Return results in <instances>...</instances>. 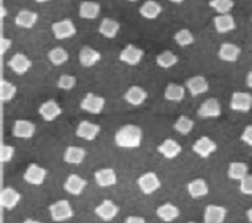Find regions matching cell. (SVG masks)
<instances>
[{"label":"cell","instance_id":"obj_43","mask_svg":"<svg viewBox=\"0 0 252 223\" xmlns=\"http://www.w3.org/2000/svg\"><path fill=\"white\" fill-rule=\"evenodd\" d=\"M239 191L243 195L252 196V175H247L244 179L239 182Z\"/></svg>","mask_w":252,"mask_h":223},{"label":"cell","instance_id":"obj_24","mask_svg":"<svg viewBox=\"0 0 252 223\" xmlns=\"http://www.w3.org/2000/svg\"><path fill=\"white\" fill-rule=\"evenodd\" d=\"M78 58H79V63H81L82 68L89 69L95 66L101 61L102 54L98 50H94L93 47H90V46H83L81 51H79Z\"/></svg>","mask_w":252,"mask_h":223},{"label":"cell","instance_id":"obj_8","mask_svg":"<svg viewBox=\"0 0 252 223\" xmlns=\"http://www.w3.org/2000/svg\"><path fill=\"white\" fill-rule=\"evenodd\" d=\"M192 150L196 155L200 156L201 159H208L209 156L214 155L215 152L218 150V144L211 137L201 136L194 141V144L192 146Z\"/></svg>","mask_w":252,"mask_h":223},{"label":"cell","instance_id":"obj_12","mask_svg":"<svg viewBox=\"0 0 252 223\" xmlns=\"http://www.w3.org/2000/svg\"><path fill=\"white\" fill-rule=\"evenodd\" d=\"M36 133V125L30 120H16L12 125V136L20 140L32 139Z\"/></svg>","mask_w":252,"mask_h":223},{"label":"cell","instance_id":"obj_4","mask_svg":"<svg viewBox=\"0 0 252 223\" xmlns=\"http://www.w3.org/2000/svg\"><path fill=\"white\" fill-rule=\"evenodd\" d=\"M137 186H138V188L144 195H152L160 189L161 180L156 172L148 171L137 179Z\"/></svg>","mask_w":252,"mask_h":223},{"label":"cell","instance_id":"obj_16","mask_svg":"<svg viewBox=\"0 0 252 223\" xmlns=\"http://www.w3.org/2000/svg\"><path fill=\"white\" fill-rule=\"evenodd\" d=\"M184 86L192 97H199L209 90L208 79L203 75H193V77L188 78L185 81Z\"/></svg>","mask_w":252,"mask_h":223},{"label":"cell","instance_id":"obj_1","mask_svg":"<svg viewBox=\"0 0 252 223\" xmlns=\"http://www.w3.org/2000/svg\"><path fill=\"white\" fill-rule=\"evenodd\" d=\"M142 129L134 124H126L121 126L114 135V143L118 148L122 149H136L140 148L142 143Z\"/></svg>","mask_w":252,"mask_h":223},{"label":"cell","instance_id":"obj_27","mask_svg":"<svg viewBox=\"0 0 252 223\" xmlns=\"http://www.w3.org/2000/svg\"><path fill=\"white\" fill-rule=\"evenodd\" d=\"M180 214H181V211H180L179 207H177L176 204L169 203V202H168V203L161 204V206H158L157 210H156V215L165 223L175 222L176 219L180 217Z\"/></svg>","mask_w":252,"mask_h":223},{"label":"cell","instance_id":"obj_41","mask_svg":"<svg viewBox=\"0 0 252 223\" xmlns=\"http://www.w3.org/2000/svg\"><path fill=\"white\" fill-rule=\"evenodd\" d=\"M57 86L63 92H70L77 86V78L71 74H62L57 81Z\"/></svg>","mask_w":252,"mask_h":223},{"label":"cell","instance_id":"obj_54","mask_svg":"<svg viewBox=\"0 0 252 223\" xmlns=\"http://www.w3.org/2000/svg\"><path fill=\"white\" fill-rule=\"evenodd\" d=\"M188 223H196V222H188Z\"/></svg>","mask_w":252,"mask_h":223},{"label":"cell","instance_id":"obj_23","mask_svg":"<svg viewBox=\"0 0 252 223\" xmlns=\"http://www.w3.org/2000/svg\"><path fill=\"white\" fill-rule=\"evenodd\" d=\"M240 54H242V49L238 44L231 43V42H224V43L220 44L218 51L219 58L228 63L236 62L240 57Z\"/></svg>","mask_w":252,"mask_h":223},{"label":"cell","instance_id":"obj_38","mask_svg":"<svg viewBox=\"0 0 252 223\" xmlns=\"http://www.w3.org/2000/svg\"><path fill=\"white\" fill-rule=\"evenodd\" d=\"M194 121L188 116H180L173 124V129L183 136H188L190 132L193 131Z\"/></svg>","mask_w":252,"mask_h":223},{"label":"cell","instance_id":"obj_48","mask_svg":"<svg viewBox=\"0 0 252 223\" xmlns=\"http://www.w3.org/2000/svg\"><path fill=\"white\" fill-rule=\"evenodd\" d=\"M246 215H247V219L250 221V223H252V207L251 209L247 210V213H246Z\"/></svg>","mask_w":252,"mask_h":223},{"label":"cell","instance_id":"obj_10","mask_svg":"<svg viewBox=\"0 0 252 223\" xmlns=\"http://www.w3.org/2000/svg\"><path fill=\"white\" fill-rule=\"evenodd\" d=\"M197 116L204 120L218 118L221 116V104L218 98H208L197 109Z\"/></svg>","mask_w":252,"mask_h":223},{"label":"cell","instance_id":"obj_14","mask_svg":"<svg viewBox=\"0 0 252 223\" xmlns=\"http://www.w3.org/2000/svg\"><path fill=\"white\" fill-rule=\"evenodd\" d=\"M94 213L103 222H112L120 213V207L110 199H105L95 207Z\"/></svg>","mask_w":252,"mask_h":223},{"label":"cell","instance_id":"obj_18","mask_svg":"<svg viewBox=\"0 0 252 223\" xmlns=\"http://www.w3.org/2000/svg\"><path fill=\"white\" fill-rule=\"evenodd\" d=\"M124 100L130 107H141L148 100V92L138 85H131L124 94Z\"/></svg>","mask_w":252,"mask_h":223},{"label":"cell","instance_id":"obj_19","mask_svg":"<svg viewBox=\"0 0 252 223\" xmlns=\"http://www.w3.org/2000/svg\"><path fill=\"white\" fill-rule=\"evenodd\" d=\"M20 200H22V194L14 187H5L0 192V204L3 209L8 210V211L16 209Z\"/></svg>","mask_w":252,"mask_h":223},{"label":"cell","instance_id":"obj_34","mask_svg":"<svg viewBox=\"0 0 252 223\" xmlns=\"http://www.w3.org/2000/svg\"><path fill=\"white\" fill-rule=\"evenodd\" d=\"M228 178L231 180L240 182L248 175V165L243 161H232L228 165Z\"/></svg>","mask_w":252,"mask_h":223},{"label":"cell","instance_id":"obj_52","mask_svg":"<svg viewBox=\"0 0 252 223\" xmlns=\"http://www.w3.org/2000/svg\"><path fill=\"white\" fill-rule=\"evenodd\" d=\"M36 3H40V4H43V3H49L50 0H35Z\"/></svg>","mask_w":252,"mask_h":223},{"label":"cell","instance_id":"obj_55","mask_svg":"<svg viewBox=\"0 0 252 223\" xmlns=\"http://www.w3.org/2000/svg\"><path fill=\"white\" fill-rule=\"evenodd\" d=\"M251 20H252V18H251Z\"/></svg>","mask_w":252,"mask_h":223},{"label":"cell","instance_id":"obj_25","mask_svg":"<svg viewBox=\"0 0 252 223\" xmlns=\"http://www.w3.org/2000/svg\"><path fill=\"white\" fill-rule=\"evenodd\" d=\"M86 155H88V152L82 147L68 146L63 153V161L71 165H79L85 161Z\"/></svg>","mask_w":252,"mask_h":223},{"label":"cell","instance_id":"obj_49","mask_svg":"<svg viewBox=\"0 0 252 223\" xmlns=\"http://www.w3.org/2000/svg\"><path fill=\"white\" fill-rule=\"evenodd\" d=\"M0 16H1V18H5V16H7V10H5V7H1V8H0Z\"/></svg>","mask_w":252,"mask_h":223},{"label":"cell","instance_id":"obj_2","mask_svg":"<svg viewBox=\"0 0 252 223\" xmlns=\"http://www.w3.org/2000/svg\"><path fill=\"white\" fill-rule=\"evenodd\" d=\"M50 218L53 219L54 222H66L74 217V209L71 203L67 199H61L50 204L49 207Z\"/></svg>","mask_w":252,"mask_h":223},{"label":"cell","instance_id":"obj_29","mask_svg":"<svg viewBox=\"0 0 252 223\" xmlns=\"http://www.w3.org/2000/svg\"><path fill=\"white\" fill-rule=\"evenodd\" d=\"M78 14L82 19L93 20L99 16L101 14V4L97 1H92V0H85L79 4L78 8Z\"/></svg>","mask_w":252,"mask_h":223},{"label":"cell","instance_id":"obj_11","mask_svg":"<svg viewBox=\"0 0 252 223\" xmlns=\"http://www.w3.org/2000/svg\"><path fill=\"white\" fill-rule=\"evenodd\" d=\"M86 187H88V180L82 178V176H79L78 174L68 175L66 180H64V183H63V189L67 194L73 195V196L82 195Z\"/></svg>","mask_w":252,"mask_h":223},{"label":"cell","instance_id":"obj_22","mask_svg":"<svg viewBox=\"0 0 252 223\" xmlns=\"http://www.w3.org/2000/svg\"><path fill=\"white\" fill-rule=\"evenodd\" d=\"M181 150H183V147L175 139H165L160 146L157 147V152L168 160H173L176 157H179Z\"/></svg>","mask_w":252,"mask_h":223},{"label":"cell","instance_id":"obj_37","mask_svg":"<svg viewBox=\"0 0 252 223\" xmlns=\"http://www.w3.org/2000/svg\"><path fill=\"white\" fill-rule=\"evenodd\" d=\"M47 58H49L50 63L54 65V66H62L63 63L67 62L70 55H68L67 50L58 46V47H54V49L50 50L47 53Z\"/></svg>","mask_w":252,"mask_h":223},{"label":"cell","instance_id":"obj_5","mask_svg":"<svg viewBox=\"0 0 252 223\" xmlns=\"http://www.w3.org/2000/svg\"><path fill=\"white\" fill-rule=\"evenodd\" d=\"M229 109L238 113H248L252 109V94L248 92H235L229 100Z\"/></svg>","mask_w":252,"mask_h":223},{"label":"cell","instance_id":"obj_6","mask_svg":"<svg viewBox=\"0 0 252 223\" xmlns=\"http://www.w3.org/2000/svg\"><path fill=\"white\" fill-rule=\"evenodd\" d=\"M51 31H53L54 37L58 40H63V39L73 38L77 34V27L74 25V22L71 19H62L58 22H54L51 26Z\"/></svg>","mask_w":252,"mask_h":223},{"label":"cell","instance_id":"obj_53","mask_svg":"<svg viewBox=\"0 0 252 223\" xmlns=\"http://www.w3.org/2000/svg\"><path fill=\"white\" fill-rule=\"evenodd\" d=\"M127 1H131V3H134V1H138V0H127Z\"/></svg>","mask_w":252,"mask_h":223},{"label":"cell","instance_id":"obj_33","mask_svg":"<svg viewBox=\"0 0 252 223\" xmlns=\"http://www.w3.org/2000/svg\"><path fill=\"white\" fill-rule=\"evenodd\" d=\"M185 92L187 89L183 85L179 83H168L164 90V98L170 102H181L185 98Z\"/></svg>","mask_w":252,"mask_h":223},{"label":"cell","instance_id":"obj_31","mask_svg":"<svg viewBox=\"0 0 252 223\" xmlns=\"http://www.w3.org/2000/svg\"><path fill=\"white\" fill-rule=\"evenodd\" d=\"M138 11H140V15L142 18H145L148 20H155L162 12V7L156 0H146L145 3L141 5Z\"/></svg>","mask_w":252,"mask_h":223},{"label":"cell","instance_id":"obj_30","mask_svg":"<svg viewBox=\"0 0 252 223\" xmlns=\"http://www.w3.org/2000/svg\"><path fill=\"white\" fill-rule=\"evenodd\" d=\"M187 191L190 198L200 199L209 194V186L204 179H193L187 186Z\"/></svg>","mask_w":252,"mask_h":223},{"label":"cell","instance_id":"obj_36","mask_svg":"<svg viewBox=\"0 0 252 223\" xmlns=\"http://www.w3.org/2000/svg\"><path fill=\"white\" fill-rule=\"evenodd\" d=\"M16 94H18V87L16 85L10 81H7V79H1L0 81V100L1 102H11L16 97Z\"/></svg>","mask_w":252,"mask_h":223},{"label":"cell","instance_id":"obj_20","mask_svg":"<svg viewBox=\"0 0 252 223\" xmlns=\"http://www.w3.org/2000/svg\"><path fill=\"white\" fill-rule=\"evenodd\" d=\"M228 210L224 206L208 204L204 210V223H224L227 218Z\"/></svg>","mask_w":252,"mask_h":223},{"label":"cell","instance_id":"obj_46","mask_svg":"<svg viewBox=\"0 0 252 223\" xmlns=\"http://www.w3.org/2000/svg\"><path fill=\"white\" fill-rule=\"evenodd\" d=\"M125 223H146V219L138 215H130L125 219Z\"/></svg>","mask_w":252,"mask_h":223},{"label":"cell","instance_id":"obj_28","mask_svg":"<svg viewBox=\"0 0 252 223\" xmlns=\"http://www.w3.org/2000/svg\"><path fill=\"white\" fill-rule=\"evenodd\" d=\"M39 19V15L34 11L30 10H20L16 16H15V25L18 26L19 29L30 30L32 29L36 22Z\"/></svg>","mask_w":252,"mask_h":223},{"label":"cell","instance_id":"obj_15","mask_svg":"<svg viewBox=\"0 0 252 223\" xmlns=\"http://www.w3.org/2000/svg\"><path fill=\"white\" fill-rule=\"evenodd\" d=\"M39 116L46 122H53L61 117L63 113L62 107L55 100H47L39 107Z\"/></svg>","mask_w":252,"mask_h":223},{"label":"cell","instance_id":"obj_26","mask_svg":"<svg viewBox=\"0 0 252 223\" xmlns=\"http://www.w3.org/2000/svg\"><path fill=\"white\" fill-rule=\"evenodd\" d=\"M214 27L218 34H228L236 29V20L231 14L216 15L214 18Z\"/></svg>","mask_w":252,"mask_h":223},{"label":"cell","instance_id":"obj_9","mask_svg":"<svg viewBox=\"0 0 252 223\" xmlns=\"http://www.w3.org/2000/svg\"><path fill=\"white\" fill-rule=\"evenodd\" d=\"M7 66H8L15 74H18V75H25V74L29 73L30 69L32 68V62H31V59H30L26 54L16 53L8 59Z\"/></svg>","mask_w":252,"mask_h":223},{"label":"cell","instance_id":"obj_21","mask_svg":"<svg viewBox=\"0 0 252 223\" xmlns=\"http://www.w3.org/2000/svg\"><path fill=\"white\" fill-rule=\"evenodd\" d=\"M94 180L98 187L107 188V187H113L118 183V176H117L116 170H113V168H101L94 172Z\"/></svg>","mask_w":252,"mask_h":223},{"label":"cell","instance_id":"obj_3","mask_svg":"<svg viewBox=\"0 0 252 223\" xmlns=\"http://www.w3.org/2000/svg\"><path fill=\"white\" fill-rule=\"evenodd\" d=\"M105 107H106L105 97L94 94V93H88L79 104V109L90 114H101Z\"/></svg>","mask_w":252,"mask_h":223},{"label":"cell","instance_id":"obj_13","mask_svg":"<svg viewBox=\"0 0 252 223\" xmlns=\"http://www.w3.org/2000/svg\"><path fill=\"white\" fill-rule=\"evenodd\" d=\"M120 61L127 66H137L144 58V50L134 44H126L120 53Z\"/></svg>","mask_w":252,"mask_h":223},{"label":"cell","instance_id":"obj_17","mask_svg":"<svg viewBox=\"0 0 252 223\" xmlns=\"http://www.w3.org/2000/svg\"><path fill=\"white\" fill-rule=\"evenodd\" d=\"M99 133H101V126L92 121H88V120H83V121L79 122L77 125V129H75L77 137L85 141L95 140Z\"/></svg>","mask_w":252,"mask_h":223},{"label":"cell","instance_id":"obj_47","mask_svg":"<svg viewBox=\"0 0 252 223\" xmlns=\"http://www.w3.org/2000/svg\"><path fill=\"white\" fill-rule=\"evenodd\" d=\"M246 85H247L250 89H252V70L251 72H248L247 77H246Z\"/></svg>","mask_w":252,"mask_h":223},{"label":"cell","instance_id":"obj_45","mask_svg":"<svg viewBox=\"0 0 252 223\" xmlns=\"http://www.w3.org/2000/svg\"><path fill=\"white\" fill-rule=\"evenodd\" d=\"M12 47V40L8 38H1L0 39V54L4 55L8 50Z\"/></svg>","mask_w":252,"mask_h":223},{"label":"cell","instance_id":"obj_51","mask_svg":"<svg viewBox=\"0 0 252 223\" xmlns=\"http://www.w3.org/2000/svg\"><path fill=\"white\" fill-rule=\"evenodd\" d=\"M170 3H173V4H181V3H184L185 0H168Z\"/></svg>","mask_w":252,"mask_h":223},{"label":"cell","instance_id":"obj_7","mask_svg":"<svg viewBox=\"0 0 252 223\" xmlns=\"http://www.w3.org/2000/svg\"><path fill=\"white\" fill-rule=\"evenodd\" d=\"M46 178H47V170L36 163H31L26 168L25 175H23V180L27 185L31 186H42Z\"/></svg>","mask_w":252,"mask_h":223},{"label":"cell","instance_id":"obj_35","mask_svg":"<svg viewBox=\"0 0 252 223\" xmlns=\"http://www.w3.org/2000/svg\"><path fill=\"white\" fill-rule=\"evenodd\" d=\"M179 63V57L170 50H165L156 57V65L161 69H170Z\"/></svg>","mask_w":252,"mask_h":223},{"label":"cell","instance_id":"obj_32","mask_svg":"<svg viewBox=\"0 0 252 223\" xmlns=\"http://www.w3.org/2000/svg\"><path fill=\"white\" fill-rule=\"evenodd\" d=\"M120 23L117 20L112 19V18H105L102 19V22L99 23V27H98V33L103 37V38L113 39L116 38L117 34L120 33Z\"/></svg>","mask_w":252,"mask_h":223},{"label":"cell","instance_id":"obj_40","mask_svg":"<svg viewBox=\"0 0 252 223\" xmlns=\"http://www.w3.org/2000/svg\"><path fill=\"white\" fill-rule=\"evenodd\" d=\"M209 7L218 12V15L231 14L235 7L233 0H209Z\"/></svg>","mask_w":252,"mask_h":223},{"label":"cell","instance_id":"obj_39","mask_svg":"<svg viewBox=\"0 0 252 223\" xmlns=\"http://www.w3.org/2000/svg\"><path fill=\"white\" fill-rule=\"evenodd\" d=\"M173 40L180 47H188V46L194 43V35L192 34L190 30L181 29L173 35Z\"/></svg>","mask_w":252,"mask_h":223},{"label":"cell","instance_id":"obj_44","mask_svg":"<svg viewBox=\"0 0 252 223\" xmlns=\"http://www.w3.org/2000/svg\"><path fill=\"white\" fill-rule=\"evenodd\" d=\"M240 140L246 146L252 147V125H247L243 129L242 135H240Z\"/></svg>","mask_w":252,"mask_h":223},{"label":"cell","instance_id":"obj_50","mask_svg":"<svg viewBox=\"0 0 252 223\" xmlns=\"http://www.w3.org/2000/svg\"><path fill=\"white\" fill-rule=\"evenodd\" d=\"M23 223H42V222H40V221H36V219L27 218V219H25V222Z\"/></svg>","mask_w":252,"mask_h":223},{"label":"cell","instance_id":"obj_42","mask_svg":"<svg viewBox=\"0 0 252 223\" xmlns=\"http://www.w3.org/2000/svg\"><path fill=\"white\" fill-rule=\"evenodd\" d=\"M15 156V147L10 146V144H3L0 148V161L4 163H10Z\"/></svg>","mask_w":252,"mask_h":223}]
</instances>
